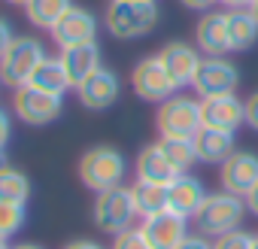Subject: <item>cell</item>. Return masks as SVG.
Segmentation results:
<instances>
[{
	"mask_svg": "<svg viewBox=\"0 0 258 249\" xmlns=\"http://www.w3.org/2000/svg\"><path fill=\"white\" fill-rule=\"evenodd\" d=\"M158 58H161V64L167 67V73H170V79L176 82V88H188L191 82H195V73H198V67H201V49L198 46H191V43H185V40H170L161 52H158Z\"/></svg>",
	"mask_w": 258,
	"mask_h": 249,
	"instance_id": "cell-14",
	"label": "cell"
},
{
	"mask_svg": "<svg viewBox=\"0 0 258 249\" xmlns=\"http://www.w3.org/2000/svg\"><path fill=\"white\" fill-rule=\"evenodd\" d=\"M4 167H7V155H4V152H0V170H4Z\"/></svg>",
	"mask_w": 258,
	"mask_h": 249,
	"instance_id": "cell-40",
	"label": "cell"
},
{
	"mask_svg": "<svg viewBox=\"0 0 258 249\" xmlns=\"http://www.w3.org/2000/svg\"><path fill=\"white\" fill-rule=\"evenodd\" d=\"M140 228H143V234H146V240H149L152 249H176L191 234L188 231V219L179 216V213H173V210H164L158 216L143 219Z\"/></svg>",
	"mask_w": 258,
	"mask_h": 249,
	"instance_id": "cell-15",
	"label": "cell"
},
{
	"mask_svg": "<svg viewBox=\"0 0 258 249\" xmlns=\"http://www.w3.org/2000/svg\"><path fill=\"white\" fill-rule=\"evenodd\" d=\"M43 61H46V46L37 37H16L4 52V58H0V82L16 91L31 82L34 70Z\"/></svg>",
	"mask_w": 258,
	"mask_h": 249,
	"instance_id": "cell-5",
	"label": "cell"
},
{
	"mask_svg": "<svg viewBox=\"0 0 258 249\" xmlns=\"http://www.w3.org/2000/svg\"><path fill=\"white\" fill-rule=\"evenodd\" d=\"M246 10H249V13H252V16H255V19H258V0H252V4H249V7H246Z\"/></svg>",
	"mask_w": 258,
	"mask_h": 249,
	"instance_id": "cell-39",
	"label": "cell"
},
{
	"mask_svg": "<svg viewBox=\"0 0 258 249\" xmlns=\"http://www.w3.org/2000/svg\"><path fill=\"white\" fill-rule=\"evenodd\" d=\"M134 170H137V179H140V182H152V185H164V189L179 176L176 164L167 158V152L161 149V143L143 146L140 155H137Z\"/></svg>",
	"mask_w": 258,
	"mask_h": 249,
	"instance_id": "cell-18",
	"label": "cell"
},
{
	"mask_svg": "<svg viewBox=\"0 0 258 249\" xmlns=\"http://www.w3.org/2000/svg\"><path fill=\"white\" fill-rule=\"evenodd\" d=\"M240 85V70L234 61L225 55H207L195 73V94L198 97H219V94H234Z\"/></svg>",
	"mask_w": 258,
	"mask_h": 249,
	"instance_id": "cell-7",
	"label": "cell"
},
{
	"mask_svg": "<svg viewBox=\"0 0 258 249\" xmlns=\"http://www.w3.org/2000/svg\"><path fill=\"white\" fill-rule=\"evenodd\" d=\"M16 40V34H13V28H10V22L0 16V58H4V52L10 49V43Z\"/></svg>",
	"mask_w": 258,
	"mask_h": 249,
	"instance_id": "cell-33",
	"label": "cell"
},
{
	"mask_svg": "<svg viewBox=\"0 0 258 249\" xmlns=\"http://www.w3.org/2000/svg\"><path fill=\"white\" fill-rule=\"evenodd\" d=\"M28 85H34V88H40V91H49V94H61V97H64L67 88H73L70 79H67V70H64L61 58H46V61L34 70V76H31Z\"/></svg>",
	"mask_w": 258,
	"mask_h": 249,
	"instance_id": "cell-23",
	"label": "cell"
},
{
	"mask_svg": "<svg viewBox=\"0 0 258 249\" xmlns=\"http://www.w3.org/2000/svg\"><path fill=\"white\" fill-rule=\"evenodd\" d=\"M161 19L158 0H146V4H124V0H109L103 25L109 31V37L115 40H140L146 34L155 31Z\"/></svg>",
	"mask_w": 258,
	"mask_h": 249,
	"instance_id": "cell-2",
	"label": "cell"
},
{
	"mask_svg": "<svg viewBox=\"0 0 258 249\" xmlns=\"http://www.w3.org/2000/svg\"><path fill=\"white\" fill-rule=\"evenodd\" d=\"M131 198H134V207H137V216L140 219H149V216H158L167 210V189L164 185H152V182H134L131 185Z\"/></svg>",
	"mask_w": 258,
	"mask_h": 249,
	"instance_id": "cell-24",
	"label": "cell"
},
{
	"mask_svg": "<svg viewBox=\"0 0 258 249\" xmlns=\"http://www.w3.org/2000/svg\"><path fill=\"white\" fill-rule=\"evenodd\" d=\"M161 149L167 152V158L176 164L179 173H188L198 164V152H195V140H182V137H161L158 140Z\"/></svg>",
	"mask_w": 258,
	"mask_h": 249,
	"instance_id": "cell-26",
	"label": "cell"
},
{
	"mask_svg": "<svg viewBox=\"0 0 258 249\" xmlns=\"http://www.w3.org/2000/svg\"><path fill=\"white\" fill-rule=\"evenodd\" d=\"M67 10H73V0H25L28 22L43 31H52Z\"/></svg>",
	"mask_w": 258,
	"mask_h": 249,
	"instance_id": "cell-22",
	"label": "cell"
},
{
	"mask_svg": "<svg viewBox=\"0 0 258 249\" xmlns=\"http://www.w3.org/2000/svg\"><path fill=\"white\" fill-rule=\"evenodd\" d=\"M52 40L58 43V49H73V46H85V43H97V19L94 13L73 7L61 16V22L49 31Z\"/></svg>",
	"mask_w": 258,
	"mask_h": 249,
	"instance_id": "cell-12",
	"label": "cell"
},
{
	"mask_svg": "<svg viewBox=\"0 0 258 249\" xmlns=\"http://www.w3.org/2000/svg\"><path fill=\"white\" fill-rule=\"evenodd\" d=\"M91 219L97 225V231L115 237L127 228H134V219H137V207H134V198H131V189L124 185H115V189H106L94 198V207H91Z\"/></svg>",
	"mask_w": 258,
	"mask_h": 249,
	"instance_id": "cell-6",
	"label": "cell"
},
{
	"mask_svg": "<svg viewBox=\"0 0 258 249\" xmlns=\"http://www.w3.org/2000/svg\"><path fill=\"white\" fill-rule=\"evenodd\" d=\"M13 106H16V115L25 125L43 128V125H52L61 115L64 100H61V94H49V91L34 88V85H22L13 94Z\"/></svg>",
	"mask_w": 258,
	"mask_h": 249,
	"instance_id": "cell-9",
	"label": "cell"
},
{
	"mask_svg": "<svg viewBox=\"0 0 258 249\" xmlns=\"http://www.w3.org/2000/svg\"><path fill=\"white\" fill-rule=\"evenodd\" d=\"M10 249H43V246H37V243H19V246H10Z\"/></svg>",
	"mask_w": 258,
	"mask_h": 249,
	"instance_id": "cell-38",
	"label": "cell"
},
{
	"mask_svg": "<svg viewBox=\"0 0 258 249\" xmlns=\"http://www.w3.org/2000/svg\"><path fill=\"white\" fill-rule=\"evenodd\" d=\"M31 198V179L25 170H16V167H4L0 170V201H10V204H28Z\"/></svg>",
	"mask_w": 258,
	"mask_h": 249,
	"instance_id": "cell-25",
	"label": "cell"
},
{
	"mask_svg": "<svg viewBox=\"0 0 258 249\" xmlns=\"http://www.w3.org/2000/svg\"><path fill=\"white\" fill-rule=\"evenodd\" d=\"M201 112H204V128L237 134L246 125V100L237 97V91L219 97H201Z\"/></svg>",
	"mask_w": 258,
	"mask_h": 249,
	"instance_id": "cell-11",
	"label": "cell"
},
{
	"mask_svg": "<svg viewBox=\"0 0 258 249\" xmlns=\"http://www.w3.org/2000/svg\"><path fill=\"white\" fill-rule=\"evenodd\" d=\"M179 4H182L185 10H191V13H210L219 0H179Z\"/></svg>",
	"mask_w": 258,
	"mask_h": 249,
	"instance_id": "cell-34",
	"label": "cell"
},
{
	"mask_svg": "<svg viewBox=\"0 0 258 249\" xmlns=\"http://www.w3.org/2000/svg\"><path fill=\"white\" fill-rule=\"evenodd\" d=\"M195 152L201 164H213L219 167L222 161H228L237 152V137L231 131H219V128H201L195 134Z\"/></svg>",
	"mask_w": 258,
	"mask_h": 249,
	"instance_id": "cell-19",
	"label": "cell"
},
{
	"mask_svg": "<svg viewBox=\"0 0 258 249\" xmlns=\"http://www.w3.org/2000/svg\"><path fill=\"white\" fill-rule=\"evenodd\" d=\"M252 249H258V234H255V243H252Z\"/></svg>",
	"mask_w": 258,
	"mask_h": 249,
	"instance_id": "cell-44",
	"label": "cell"
},
{
	"mask_svg": "<svg viewBox=\"0 0 258 249\" xmlns=\"http://www.w3.org/2000/svg\"><path fill=\"white\" fill-rule=\"evenodd\" d=\"M76 94H79V103H82L85 109H91V112H103V109H109V106L118 100V94H121V82H118L115 70H109V67H97L82 85H76Z\"/></svg>",
	"mask_w": 258,
	"mask_h": 249,
	"instance_id": "cell-13",
	"label": "cell"
},
{
	"mask_svg": "<svg viewBox=\"0 0 258 249\" xmlns=\"http://www.w3.org/2000/svg\"><path fill=\"white\" fill-rule=\"evenodd\" d=\"M0 249H10V246H7V240H0Z\"/></svg>",
	"mask_w": 258,
	"mask_h": 249,
	"instance_id": "cell-43",
	"label": "cell"
},
{
	"mask_svg": "<svg viewBox=\"0 0 258 249\" xmlns=\"http://www.w3.org/2000/svg\"><path fill=\"white\" fill-rule=\"evenodd\" d=\"M112 249H152V246H149L143 228H127L112 237Z\"/></svg>",
	"mask_w": 258,
	"mask_h": 249,
	"instance_id": "cell-29",
	"label": "cell"
},
{
	"mask_svg": "<svg viewBox=\"0 0 258 249\" xmlns=\"http://www.w3.org/2000/svg\"><path fill=\"white\" fill-rule=\"evenodd\" d=\"M243 216H246V201L240 195H231V192H216V195H207L204 207L198 210V216L191 219L198 225V234L216 240L222 234H231L243 225Z\"/></svg>",
	"mask_w": 258,
	"mask_h": 249,
	"instance_id": "cell-3",
	"label": "cell"
},
{
	"mask_svg": "<svg viewBox=\"0 0 258 249\" xmlns=\"http://www.w3.org/2000/svg\"><path fill=\"white\" fill-rule=\"evenodd\" d=\"M64 249H106V246H103V243H97V240H85V237H79V240L64 243Z\"/></svg>",
	"mask_w": 258,
	"mask_h": 249,
	"instance_id": "cell-35",
	"label": "cell"
},
{
	"mask_svg": "<svg viewBox=\"0 0 258 249\" xmlns=\"http://www.w3.org/2000/svg\"><path fill=\"white\" fill-rule=\"evenodd\" d=\"M243 201H246V213H252V216L258 219V182H255V189H252Z\"/></svg>",
	"mask_w": 258,
	"mask_h": 249,
	"instance_id": "cell-36",
	"label": "cell"
},
{
	"mask_svg": "<svg viewBox=\"0 0 258 249\" xmlns=\"http://www.w3.org/2000/svg\"><path fill=\"white\" fill-rule=\"evenodd\" d=\"M10 137H13V118H10V112L4 106H0V152L7 149Z\"/></svg>",
	"mask_w": 258,
	"mask_h": 249,
	"instance_id": "cell-31",
	"label": "cell"
},
{
	"mask_svg": "<svg viewBox=\"0 0 258 249\" xmlns=\"http://www.w3.org/2000/svg\"><path fill=\"white\" fill-rule=\"evenodd\" d=\"M25 228V207L0 201V240H10Z\"/></svg>",
	"mask_w": 258,
	"mask_h": 249,
	"instance_id": "cell-27",
	"label": "cell"
},
{
	"mask_svg": "<svg viewBox=\"0 0 258 249\" xmlns=\"http://www.w3.org/2000/svg\"><path fill=\"white\" fill-rule=\"evenodd\" d=\"M61 64L67 70L70 85H82L100 64V46L97 43H85V46H73V49H61Z\"/></svg>",
	"mask_w": 258,
	"mask_h": 249,
	"instance_id": "cell-20",
	"label": "cell"
},
{
	"mask_svg": "<svg viewBox=\"0 0 258 249\" xmlns=\"http://www.w3.org/2000/svg\"><path fill=\"white\" fill-rule=\"evenodd\" d=\"M219 4H222L225 10H243V7L252 4V0H219Z\"/></svg>",
	"mask_w": 258,
	"mask_h": 249,
	"instance_id": "cell-37",
	"label": "cell"
},
{
	"mask_svg": "<svg viewBox=\"0 0 258 249\" xmlns=\"http://www.w3.org/2000/svg\"><path fill=\"white\" fill-rule=\"evenodd\" d=\"M228 37H231V52H246L258 43V19L243 7V10H228Z\"/></svg>",
	"mask_w": 258,
	"mask_h": 249,
	"instance_id": "cell-21",
	"label": "cell"
},
{
	"mask_svg": "<svg viewBox=\"0 0 258 249\" xmlns=\"http://www.w3.org/2000/svg\"><path fill=\"white\" fill-rule=\"evenodd\" d=\"M246 125L252 131H258V88L246 97Z\"/></svg>",
	"mask_w": 258,
	"mask_h": 249,
	"instance_id": "cell-30",
	"label": "cell"
},
{
	"mask_svg": "<svg viewBox=\"0 0 258 249\" xmlns=\"http://www.w3.org/2000/svg\"><path fill=\"white\" fill-rule=\"evenodd\" d=\"M131 88L137 91L140 100H149V103H164L167 97H173L179 91L158 55H149V58L137 61V67L131 73Z\"/></svg>",
	"mask_w": 258,
	"mask_h": 249,
	"instance_id": "cell-8",
	"label": "cell"
},
{
	"mask_svg": "<svg viewBox=\"0 0 258 249\" xmlns=\"http://www.w3.org/2000/svg\"><path fill=\"white\" fill-rule=\"evenodd\" d=\"M76 173H79V182L100 195L106 189H115L124 182V173H127V158L115 149V146H91L88 152H82L79 164H76Z\"/></svg>",
	"mask_w": 258,
	"mask_h": 249,
	"instance_id": "cell-1",
	"label": "cell"
},
{
	"mask_svg": "<svg viewBox=\"0 0 258 249\" xmlns=\"http://www.w3.org/2000/svg\"><path fill=\"white\" fill-rule=\"evenodd\" d=\"M252 243H255V234L237 228V231H231V234L216 237V240H213V249H252Z\"/></svg>",
	"mask_w": 258,
	"mask_h": 249,
	"instance_id": "cell-28",
	"label": "cell"
},
{
	"mask_svg": "<svg viewBox=\"0 0 258 249\" xmlns=\"http://www.w3.org/2000/svg\"><path fill=\"white\" fill-rule=\"evenodd\" d=\"M7 4H19V7H25V0H7Z\"/></svg>",
	"mask_w": 258,
	"mask_h": 249,
	"instance_id": "cell-41",
	"label": "cell"
},
{
	"mask_svg": "<svg viewBox=\"0 0 258 249\" xmlns=\"http://www.w3.org/2000/svg\"><path fill=\"white\" fill-rule=\"evenodd\" d=\"M176 249H213V240L204 237V234H188Z\"/></svg>",
	"mask_w": 258,
	"mask_h": 249,
	"instance_id": "cell-32",
	"label": "cell"
},
{
	"mask_svg": "<svg viewBox=\"0 0 258 249\" xmlns=\"http://www.w3.org/2000/svg\"><path fill=\"white\" fill-rule=\"evenodd\" d=\"M155 128L161 137H182V140H195V134L204 128V112H201V100L185 97V94H173L164 103H158L155 112Z\"/></svg>",
	"mask_w": 258,
	"mask_h": 249,
	"instance_id": "cell-4",
	"label": "cell"
},
{
	"mask_svg": "<svg viewBox=\"0 0 258 249\" xmlns=\"http://www.w3.org/2000/svg\"><path fill=\"white\" fill-rule=\"evenodd\" d=\"M195 46L204 55H228L231 37H228V10H210L201 13L195 25Z\"/></svg>",
	"mask_w": 258,
	"mask_h": 249,
	"instance_id": "cell-16",
	"label": "cell"
},
{
	"mask_svg": "<svg viewBox=\"0 0 258 249\" xmlns=\"http://www.w3.org/2000/svg\"><path fill=\"white\" fill-rule=\"evenodd\" d=\"M207 195H210V192H207V185H204L201 176H195V173H179V176L167 185V210H173V213H179V216H185V219H195L198 210L204 207Z\"/></svg>",
	"mask_w": 258,
	"mask_h": 249,
	"instance_id": "cell-17",
	"label": "cell"
},
{
	"mask_svg": "<svg viewBox=\"0 0 258 249\" xmlns=\"http://www.w3.org/2000/svg\"><path fill=\"white\" fill-rule=\"evenodd\" d=\"M258 182V152L252 149H237L228 161L219 164V185L222 192L246 198Z\"/></svg>",
	"mask_w": 258,
	"mask_h": 249,
	"instance_id": "cell-10",
	"label": "cell"
},
{
	"mask_svg": "<svg viewBox=\"0 0 258 249\" xmlns=\"http://www.w3.org/2000/svg\"><path fill=\"white\" fill-rule=\"evenodd\" d=\"M124 4H146V0H124Z\"/></svg>",
	"mask_w": 258,
	"mask_h": 249,
	"instance_id": "cell-42",
	"label": "cell"
}]
</instances>
